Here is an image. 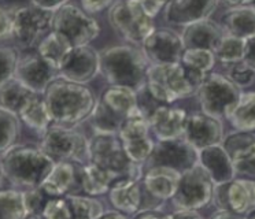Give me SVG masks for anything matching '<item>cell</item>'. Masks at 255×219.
Instances as JSON below:
<instances>
[{
  "label": "cell",
  "instance_id": "29",
  "mask_svg": "<svg viewBox=\"0 0 255 219\" xmlns=\"http://www.w3.org/2000/svg\"><path fill=\"white\" fill-rule=\"evenodd\" d=\"M18 119L40 137L50 129L51 125H54L43 95H34L33 99L18 115Z\"/></svg>",
  "mask_w": 255,
  "mask_h": 219
},
{
  "label": "cell",
  "instance_id": "35",
  "mask_svg": "<svg viewBox=\"0 0 255 219\" xmlns=\"http://www.w3.org/2000/svg\"><path fill=\"white\" fill-rule=\"evenodd\" d=\"M26 215L22 191L15 188H0V219H23Z\"/></svg>",
  "mask_w": 255,
  "mask_h": 219
},
{
  "label": "cell",
  "instance_id": "10",
  "mask_svg": "<svg viewBox=\"0 0 255 219\" xmlns=\"http://www.w3.org/2000/svg\"><path fill=\"white\" fill-rule=\"evenodd\" d=\"M52 30L67 38L72 47H85L99 36L100 25L81 7L67 1L54 14Z\"/></svg>",
  "mask_w": 255,
  "mask_h": 219
},
{
  "label": "cell",
  "instance_id": "20",
  "mask_svg": "<svg viewBox=\"0 0 255 219\" xmlns=\"http://www.w3.org/2000/svg\"><path fill=\"white\" fill-rule=\"evenodd\" d=\"M214 0H174L167 1L163 8V18L167 23L187 27L195 22L209 19L218 8Z\"/></svg>",
  "mask_w": 255,
  "mask_h": 219
},
{
  "label": "cell",
  "instance_id": "49",
  "mask_svg": "<svg viewBox=\"0 0 255 219\" xmlns=\"http://www.w3.org/2000/svg\"><path fill=\"white\" fill-rule=\"evenodd\" d=\"M34 5H37L39 8H43L45 11H50L55 14L56 11L61 8L62 5H65L67 1H55V3H50V1H32Z\"/></svg>",
  "mask_w": 255,
  "mask_h": 219
},
{
  "label": "cell",
  "instance_id": "27",
  "mask_svg": "<svg viewBox=\"0 0 255 219\" xmlns=\"http://www.w3.org/2000/svg\"><path fill=\"white\" fill-rule=\"evenodd\" d=\"M118 180L105 169L94 163H87L80 167V186L81 195L98 197L109 193L113 182Z\"/></svg>",
  "mask_w": 255,
  "mask_h": 219
},
{
  "label": "cell",
  "instance_id": "34",
  "mask_svg": "<svg viewBox=\"0 0 255 219\" xmlns=\"http://www.w3.org/2000/svg\"><path fill=\"white\" fill-rule=\"evenodd\" d=\"M216 56L209 49H185L181 58V65L194 74L207 77L216 66Z\"/></svg>",
  "mask_w": 255,
  "mask_h": 219
},
{
  "label": "cell",
  "instance_id": "3",
  "mask_svg": "<svg viewBox=\"0 0 255 219\" xmlns=\"http://www.w3.org/2000/svg\"><path fill=\"white\" fill-rule=\"evenodd\" d=\"M6 180L21 191L37 188L50 174L55 162L39 145H14L0 159Z\"/></svg>",
  "mask_w": 255,
  "mask_h": 219
},
{
  "label": "cell",
  "instance_id": "17",
  "mask_svg": "<svg viewBox=\"0 0 255 219\" xmlns=\"http://www.w3.org/2000/svg\"><path fill=\"white\" fill-rule=\"evenodd\" d=\"M100 73L99 52L91 45L73 47L59 69V77L85 85Z\"/></svg>",
  "mask_w": 255,
  "mask_h": 219
},
{
  "label": "cell",
  "instance_id": "45",
  "mask_svg": "<svg viewBox=\"0 0 255 219\" xmlns=\"http://www.w3.org/2000/svg\"><path fill=\"white\" fill-rule=\"evenodd\" d=\"M114 1L110 0H83L81 1V8H83L88 15L92 14H99L102 11L110 8Z\"/></svg>",
  "mask_w": 255,
  "mask_h": 219
},
{
  "label": "cell",
  "instance_id": "54",
  "mask_svg": "<svg viewBox=\"0 0 255 219\" xmlns=\"http://www.w3.org/2000/svg\"><path fill=\"white\" fill-rule=\"evenodd\" d=\"M242 219H255V210H253L251 213H249L246 217H243Z\"/></svg>",
  "mask_w": 255,
  "mask_h": 219
},
{
  "label": "cell",
  "instance_id": "23",
  "mask_svg": "<svg viewBox=\"0 0 255 219\" xmlns=\"http://www.w3.org/2000/svg\"><path fill=\"white\" fill-rule=\"evenodd\" d=\"M181 173L169 167H150L144 169V175L141 184L144 192L148 196L158 203L172 200L177 191Z\"/></svg>",
  "mask_w": 255,
  "mask_h": 219
},
{
  "label": "cell",
  "instance_id": "42",
  "mask_svg": "<svg viewBox=\"0 0 255 219\" xmlns=\"http://www.w3.org/2000/svg\"><path fill=\"white\" fill-rule=\"evenodd\" d=\"M19 55L14 47H0V87L14 78Z\"/></svg>",
  "mask_w": 255,
  "mask_h": 219
},
{
  "label": "cell",
  "instance_id": "9",
  "mask_svg": "<svg viewBox=\"0 0 255 219\" xmlns=\"http://www.w3.org/2000/svg\"><path fill=\"white\" fill-rule=\"evenodd\" d=\"M214 182L199 163L181 173L177 191L172 197L176 211H199L214 197Z\"/></svg>",
  "mask_w": 255,
  "mask_h": 219
},
{
  "label": "cell",
  "instance_id": "13",
  "mask_svg": "<svg viewBox=\"0 0 255 219\" xmlns=\"http://www.w3.org/2000/svg\"><path fill=\"white\" fill-rule=\"evenodd\" d=\"M213 202L218 210L246 217L255 210V180L235 177L227 184L216 186Z\"/></svg>",
  "mask_w": 255,
  "mask_h": 219
},
{
  "label": "cell",
  "instance_id": "41",
  "mask_svg": "<svg viewBox=\"0 0 255 219\" xmlns=\"http://www.w3.org/2000/svg\"><path fill=\"white\" fill-rule=\"evenodd\" d=\"M43 219H74L73 206L69 196L52 197L47 203L43 215Z\"/></svg>",
  "mask_w": 255,
  "mask_h": 219
},
{
  "label": "cell",
  "instance_id": "15",
  "mask_svg": "<svg viewBox=\"0 0 255 219\" xmlns=\"http://www.w3.org/2000/svg\"><path fill=\"white\" fill-rule=\"evenodd\" d=\"M140 48L151 65L180 63L185 51L181 34L166 27L154 29Z\"/></svg>",
  "mask_w": 255,
  "mask_h": 219
},
{
  "label": "cell",
  "instance_id": "24",
  "mask_svg": "<svg viewBox=\"0 0 255 219\" xmlns=\"http://www.w3.org/2000/svg\"><path fill=\"white\" fill-rule=\"evenodd\" d=\"M198 153H199L198 163L207 171V174L210 175L216 186L227 184L236 177L233 171L232 160L227 151L224 149L222 144L203 148L198 151Z\"/></svg>",
  "mask_w": 255,
  "mask_h": 219
},
{
  "label": "cell",
  "instance_id": "1",
  "mask_svg": "<svg viewBox=\"0 0 255 219\" xmlns=\"http://www.w3.org/2000/svg\"><path fill=\"white\" fill-rule=\"evenodd\" d=\"M44 100L55 125L76 127L88 120L98 99L87 85L56 78L44 92Z\"/></svg>",
  "mask_w": 255,
  "mask_h": 219
},
{
  "label": "cell",
  "instance_id": "48",
  "mask_svg": "<svg viewBox=\"0 0 255 219\" xmlns=\"http://www.w3.org/2000/svg\"><path fill=\"white\" fill-rule=\"evenodd\" d=\"M133 219H172L170 214L162 213L161 210H143L133 217Z\"/></svg>",
  "mask_w": 255,
  "mask_h": 219
},
{
  "label": "cell",
  "instance_id": "26",
  "mask_svg": "<svg viewBox=\"0 0 255 219\" xmlns=\"http://www.w3.org/2000/svg\"><path fill=\"white\" fill-rule=\"evenodd\" d=\"M250 3H242L235 8L227 10L228 12L222 16L221 23L225 34L242 38V40L254 36L255 10L251 7Z\"/></svg>",
  "mask_w": 255,
  "mask_h": 219
},
{
  "label": "cell",
  "instance_id": "2",
  "mask_svg": "<svg viewBox=\"0 0 255 219\" xmlns=\"http://www.w3.org/2000/svg\"><path fill=\"white\" fill-rule=\"evenodd\" d=\"M100 74L110 87L130 88L136 92L145 89L148 60L136 45H114L99 52Z\"/></svg>",
  "mask_w": 255,
  "mask_h": 219
},
{
  "label": "cell",
  "instance_id": "11",
  "mask_svg": "<svg viewBox=\"0 0 255 219\" xmlns=\"http://www.w3.org/2000/svg\"><path fill=\"white\" fill-rule=\"evenodd\" d=\"M54 12L34 5L32 1L26 5H18L14 16L12 38L18 48L23 51L37 48L41 40L52 32Z\"/></svg>",
  "mask_w": 255,
  "mask_h": 219
},
{
  "label": "cell",
  "instance_id": "56",
  "mask_svg": "<svg viewBox=\"0 0 255 219\" xmlns=\"http://www.w3.org/2000/svg\"><path fill=\"white\" fill-rule=\"evenodd\" d=\"M250 4H251V7H253V8H254V10H255V1H251Z\"/></svg>",
  "mask_w": 255,
  "mask_h": 219
},
{
  "label": "cell",
  "instance_id": "5",
  "mask_svg": "<svg viewBox=\"0 0 255 219\" xmlns=\"http://www.w3.org/2000/svg\"><path fill=\"white\" fill-rule=\"evenodd\" d=\"M88 162L109 171L117 178L128 177L141 181L144 164L130 162L118 136L94 134L89 138Z\"/></svg>",
  "mask_w": 255,
  "mask_h": 219
},
{
  "label": "cell",
  "instance_id": "53",
  "mask_svg": "<svg viewBox=\"0 0 255 219\" xmlns=\"http://www.w3.org/2000/svg\"><path fill=\"white\" fill-rule=\"evenodd\" d=\"M6 180V177H4V173H3V167H1V162H0V188H1V184H3V181Z\"/></svg>",
  "mask_w": 255,
  "mask_h": 219
},
{
  "label": "cell",
  "instance_id": "39",
  "mask_svg": "<svg viewBox=\"0 0 255 219\" xmlns=\"http://www.w3.org/2000/svg\"><path fill=\"white\" fill-rule=\"evenodd\" d=\"M74 219H98L105 213V206L99 199L87 195H70Z\"/></svg>",
  "mask_w": 255,
  "mask_h": 219
},
{
  "label": "cell",
  "instance_id": "40",
  "mask_svg": "<svg viewBox=\"0 0 255 219\" xmlns=\"http://www.w3.org/2000/svg\"><path fill=\"white\" fill-rule=\"evenodd\" d=\"M22 200L28 215L41 217L47 203L51 200V197L41 189V186H37V188H30V189L22 191Z\"/></svg>",
  "mask_w": 255,
  "mask_h": 219
},
{
  "label": "cell",
  "instance_id": "18",
  "mask_svg": "<svg viewBox=\"0 0 255 219\" xmlns=\"http://www.w3.org/2000/svg\"><path fill=\"white\" fill-rule=\"evenodd\" d=\"M107 195L114 210L125 215H136L147 210V200H152L144 192L141 181L128 177L114 181Z\"/></svg>",
  "mask_w": 255,
  "mask_h": 219
},
{
  "label": "cell",
  "instance_id": "32",
  "mask_svg": "<svg viewBox=\"0 0 255 219\" xmlns=\"http://www.w3.org/2000/svg\"><path fill=\"white\" fill-rule=\"evenodd\" d=\"M124 118L117 115L114 111H111L105 104L96 102L92 114L89 116V126L94 130V134H110V136H118V131L124 123Z\"/></svg>",
  "mask_w": 255,
  "mask_h": 219
},
{
  "label": "cell",
  "instance_id": "4",
  "mask_svg": "<svg viewBox=\"0 0 255 219\" xmlns=\"http://www.w3.org/2000/svg\"><path fill=\"white\" fill-rule=\"evenodd\" d=\"M205 77L187 70L181 63L150 65L145 77V91L159 104L170 106L196 93Z\"/></svg>",
  "mask_w": 255,
  "mask_h": 219
},
{
  "label": "cell",
  "instance_id": "28",
  "mask_svg": "<svg viewBox=\"0 0 255 219\" xmlns=\"http://www.w3.org/2000/svg\"><path fill=\"white\" fill-rule=\"evenodd\" d=\"M99 102L127 119L134 110L139 109V93L130 88L109 87L103 91Z\"/></svg>",
  "mask_w": 255,
  "mask_h": 219
},
{
  "label": "cell",
  "instance_id": "12",
  "mask_svg": "<svg viewBox=\"0 0 255 219\" xmlns=\"http://www.w3.org/2000/svg\"><path fill=\"white\" fill-rule=\"evenodd\" d=\"M118 137L128 158L133 163L144 164L155 145V140L151 136L148 116L140 107L124 120Z\"/></svg>",
  "mask_w": 255,
  "mask_h": 219
},
{
  "label": "cell",
  "instance_id": "36",
  "mask_svg": "<svg viewBox=\"0 0 255 219\" xmlns=\"http://www.w3.org/2000/svg\"><path fill=\"white\" fill-rule=\"evenodd\" d=\"M232 160L233 171L236 177L242 178H255V141L249 142L243 147L238 148L236 151L229 153Z\"/></svg>",
  "mask_w": 255,
  "mask_h": 219
},
{
  "label": "cell",
  "instance_id": "16",
  "mask_svg": "<svg viewBox=\"0 0 255 219\" xmlns=\"http://www.w3.org/2000/svg\"><path fill=\"white\" fill-rule=\"evenodd\" d=\"M14 78L29 88L32 92L44 95L47 88L56 78H59V71L41 59V56L37 52L29 51L26 54L19 55Z\"/></svg>",
  "mask_w": 255,
  "mask_h": 219
},
{
  "label": "cell",
  "instance_id": "55",
  "mask_svg": "<svg viewBox=\"0 0 255 219\" xmlns=\"http://www.w3.org/2000/svg\"><path fill=\"white\" fill-rule=\"evenodd\" d=\"M23 219H43L41 217H36V215H26Z\"/></svg>",
  "mask_w": 255,
  "mask_h": 219
},
{
  "label": "cell",
  "instance_id": "21",
  "mask_svg": "<svg viewBox=\"0 0 255 219\" xmlns=\"http://www.w3.org/2000/svg\"><path fill=\"white\" fill-rule=\"evenodd\" d=\"M188 114L180 107L159 104L148 114L151 134L156 141L177 140L184 134V125Z\"/></svg>",
  "mask_w": 255,
  "mask_h": 219
},
{
  "label": "cell",
  "instance_id": "52",
  "mask_svg": "<svg viewBox=\"0 0 255 219\" xmlns=\"http://www.w3.org/2000/svg\"><path fill=\"white\" fill-rule=\"evenodd\" d=\"M210 219H242L238 215L229 213V211H224V210H218L210 217Z\"/></svg>",
  "mask_w": 255,
  "mask_h": 219
},
{
  "label": "cell",
  "instance_id": "22",
  "mask_svg": "<svg viewBox=\"0 0 255 219\" xmlns=\"http://www.w3.org/2000/svg\"><path fill=\"white\" fill-rule=\"evenodd\" d=\"M80 164L73 162H56L51 173L47 175L41 189L52 197L81 195L80 186Z\"/></svg>",
  "mask_w": 255,
  "mask_h": 219
},
{
  "label": "cell",
  "instance_id": "19",
  "mask_svg": "<svg viewBox=\"0 0 255 219\" xmlns=\"http://www.w3.org/2000/svg\"><path fill=\"white\" fill-rule=\"evenodd\" d=\"M183 138L195 149H203L224 140V127L220 119L206 114H191L185 119Z\"/></svg>",
  "mask_w": 255,
  "mask_h": 219
},
{
  "label": "cell",
  "instance_id": "37",
  "mask_svg": "<svg viewBox=\"0 0 255 219\" xmlns=\"http://www.w3.org/2000/svg\"><path fill=\"white\" fill-rule=\"evenodd\" d=\"M214 56L222 65H238L243 62L244 40L225 34L214 49Z\"/></svg>",
  "mask_w": 255,
  "mask_h": 219
},
{
  "label": "cell",
  "instance_id": "47",
  "mask_svg": "<svg viewBox=\"0 0 255 219\" xmlns=\"http://www.w3.org/2000/svg\"><path fill=\"white\" fill-rule=\"evenodd\" d=\"M140 5L147 15L150 16L151 19H154L161 10L165 8L166 1H154V0H140Z\"/></svg>",
  "mask_w": 255,
  "mask_h": 219
},
{
  "label": "cell",
  "instance_id": "14",
  "mask_svg": "<svg viewBox=\"0 0 255 219\" xmlns=\"http://www.w3.org/2000/svg\"><path fill=\"white\" fill-rule=\"evenodd\" d=\"M199 153L191 144L181 138L169 141H155L150 158L144 163V169L169 167L183 173L198 163Z\"/></svg>",
  "mask_w": 255,
  "mask_h": 219
},
{
  "label": "cell",
  "instance_id": "46",
  "mask_svg": "<svg viewBox=\"0 0 255 219\" xmlns=\"http://www.w3.org/2000/svg\"><path fill=\"white\" fill-rule=\"evenodd\" d=\"M243 63L255 71V34L244 40Z\"/></svg>",
  "mask_w": 255,
  "mask_h": 219
},
{
  "label": "cell",
  "instance_id": "25",
  "mask_svg": "<svg viewBox=\"0 0 255 219\" xmlns=\"http://www.w3.org/2000/svg\"><path fill=\"white\" fill-rule=\"evenodd\" d=\"M225 36V32L220 23L203 19L184 27L181 38L185 49H209L213 51Z\"/></svg>",
  "mask_w": 255,
  "mask_h": 219
},
{
  "label": "cell",
  "instance_id": "8",
  "mask_svg": "<svg viewBox=\"0 0 255 219\" xmlns=\"http://www.w3.org/2000/svg\"><path fill=\"white\" fill-rule=\"evenodd\" d=\"M109 21L114 32L130 45H141L154 32V19L145 14L140 0H120L109 8Z\"/></svg>",
  "mask_w": 255,
  "mask_h": 219
},
{
  "label": "cell",
  "instance_id": "50",
  "mask_svg": "<svg viewBox=\"0 0 255 219\" xmlns=\"http://www.w3.org/2000/svg\"><path fill=\"white\" fill-rule=\"evenodd\" d=\"M172 219H203L198 211H174L170 214Z\"/></svg>",
  "mask_w": 255,
  "mask_h": 219
},
{
  "label": "cell",
  "instance_id": "7",
  "mask_svg": "<svg viewBox=\"0 0 255 219\" xmlns=\"http://www.w3.org/2000/svg\"><path fill=\"white\" fill-rule=\"evenodd\" d=\"M39 147L54 162H73L80 166L88 163L89 138L76 127L51 125L40 137Z\"/></svg>",
  "mask_w": 255,
  "mask_h": 219
},
{
  "label": "cell",
  "instance_id": "31",
  "mask_svg": "<svg viewBox=\"0 0 255 219\" xmlns=\"http://www.w3.org/2000/svg\"><path fill=\"white\" fill-rule=\"evenodd\" d=\"M72 48V44L67 41V38L52 30L41 40V43L36 48V52L51 67H54L55 70L59 71L62 63L65 62Z\"/></svg>",
  "mask_w": 255,
  "mask_h": 219
},
{
  "label": "cell",
  "instance_id": "38",
  "mask_svg": "<svg viewBox=\"0 0 255 219\" xmlns=\"http://www.w3.org/2000/svg\"><path fill=\"white\" fill-rule=\"evenodd\" d=\"M21 133V120L15 115L0 110V153L17 145Z\"/></svg>",
  "mask_w": 255,
  "mask_h": 219
},
{
  "label": "cell",
  "instance_id": "30",
  "mask_svg": "<svg viewBox=\"0 0 255 219\" xmlns=\"http://www.w3.org/2000/svg\"><path fill=\"white\" fill-rule=\"evenodd\" d=\"M34 95L37 93L32 92L29 88L12 78L0 87V110H4L18 118V115L33 99Z\"/></svg>",
  "mask_w": 255,
  "mask_h": 219
},
{
  "label": "cell",
  "instance_id": "33",
  "mask_svg": "<svg viewBox=\"0 0 255 219\" xmlns=\"http://www.w3.org/2000/svg\"><path fill=\"white\" fill-rule=\"evenodd\" d=\"M228 120L238 131L255 130V92L242 95L238 109L233 111Z\"/></svg>",
  "mask_w": 255,
  "mask_h": 219
},
{
  "label": "cell",
  "instance_id": "51",
  "mask_svg": "<svg viewBox=\"0 0 255 219\" xmlns=\"http://www.w3.org/2000/svg\"><path fill=\"white\" fill-rule=\"evenodd\" d=\"M98 219H129L128 218V215L122 213H118L116 210H113V211H105V213L100 215Z\"/></svg>",
  "mask_w": 255,
  "mask_h": 219
},
{
  "label": "cell",
  "instance_id": "44",
  "mask_svg": "<svg viewBox=\"0 0 255 219\" xmlns=\"http://www.w3.org/2000/svg\"><path fill=\"white\" fill-rule=\"evenodd\" d=\"M228 78L242 89V88H247L250 85H253V82L255 81V71L251 70L250 67H247L242 62V63H238V65H233L229 67Z\"/></svg>",
  "mask_w": 255,
  "mask_h": 219
},
{
  "label": "cell",
  "instance_id": "43",
  "mask_svg": "<svg viewBox=\"0 0 255 219\" xmlns=\"http://www.w3.org/2000/svg\"><path fill=\"white\" fill-rule=\"evenodd\" d=\"M18 5L0 3V41L12 38L14 30V16Z\"/></svg>",
  "mask_w": 255,
  "mask_h": 219
},
{
  "label": "cell",
  "instance_id": "6",
  "mask_svg": "<svg viewBox=\"0 0 255 219\" xmlns=\"http://www.w3.org/2000/svg\"><path fill=\"white\" fill-rule=\"evenodd\" d=\"M196 95L202 112L221 120L224 118L229 119L238 109L243 92L227 76L210 73L200 84Z\"/></svg>",
  "mask_w": 255,
  "mask_h": 219
}]
</instances>
